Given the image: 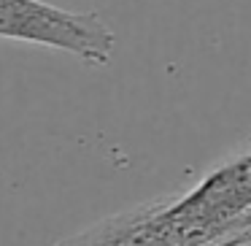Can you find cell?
<instances>
[{"instance_id":"3957f363","label":"cell","mask_w":251,"mask_h":246,"mask_svg":"<svg viewBox=\"0 0 251 246\" xmlns=\"http://www.w3.org/2000/svg\"><path fill=\"white\" fill-rule=\"evenodd\" d=\"M249 244H251V233L238 235V238H232V241H224V244H219V246H249Z\"/></svg>"},{"instance_id":"7a4b0ae2","label":"cell","mask_w":251,"mask_h":246,"mask_svg":"<svg viewBox=\"0 0 251 246\" xmlns=\"http://www.w3.org/2000/svg\"><path fill=\"white\" fill-rule=\"evenodd\" d=\"M0 38L60 49L84 65H108L116 35L98 14L68 11L44 0H0Z\"/></svg>"},{"instance_id":"6da1fadb","label":"cell","mask_w":251,"mask_h":246,"mask_svg":"<svg viewBox=\"0 0 251 246\" xmlns=\"http://www.w3.org/2000/svg\"><path fill=\"white\" fill-rule=\"evenodd\" d=\"M251 143L211 168L192 190L100 219L57 246H219L251 233Z\"/></svg>"},{"instance_id":"277c9868","label":"cell","mask_w":251,"mask_h":246,"mask_svg":"<svg viewBox=\"0 0 251 246\" xmlns=\"http://www.w3.org/2000/svg\"><path fill=\"white\" fill-rule=\"evenodd\" d=\"M246 227H249V230H251V214H249V219H246Z\"/></svg>"}]
</instances>
